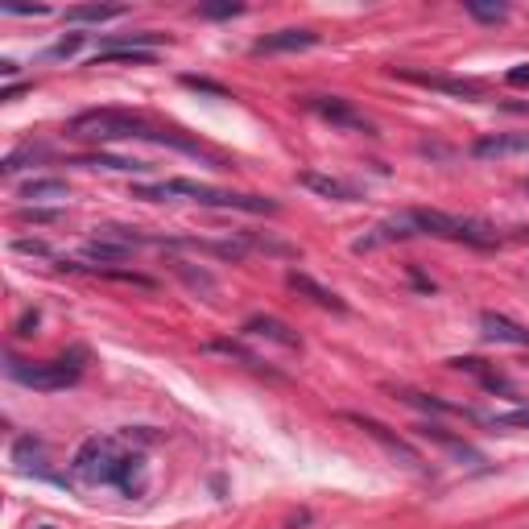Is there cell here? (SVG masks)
<instances>
[{
  "label": "cell",
  "instance_id": "obj_1",
  "mask_svg": "<svg viewBox=\"0 0 529 529\" xmlns=\"http://www.w3.org/2000/svg\"><path fill=\"white\" fill-rule=\"evenodd\" d=\"M133 199H149V203H199V207H215V211H248V215H277V203L265 195H236V191H220V186L207 182H191V178H170V182H153V186H133Z\"/></svg>",
  "mask_w": 529,
  "mask_h": 529
},
{
  "label": "cell",
  "instance_id": "obj_2",
  "mask_svg": "<svg viewBox=\"0 0 529 529\" xmlns=\"http://www.w3.org/2000/svg\"><path fill=\"white\" fill-rule=\"evenodd\" d=\"M71 137L79 141H158V145H170V133L153 129L141 116L133 112H120V108H91V112H79L71 120Z\"/></svg>",
  "mask_w": 529,
  "mask_h": 529
},
{
  "label": "cell",
  "instance_id": "obj_3",
  "mask_svg": "<svg viewBox=\"0 0 529 529\" xmlns=\"http://www.w3.org/2000/svg\"><path fill=\"white\" fill-rule=\"evenodd\" d=\"M5 372H9V381H17V385L54 393V389H67V385L79 381V372H83V352L58 356V360H21V356H9V360H5Z\"/></svg>",
  "mask_w": 529,
  "mask_h": 529
},
{
  "label": "cell",
  "instance_id": "obj_4",
  "mask_svg": "<svg viewBox=\"0 0 529 529\" xmlns=\"http://www.w3.org/2000/svg\"><path fill=\"white\" fill-rule=\"evenodd\" d=\"M124 459H129V451L120 447V439H108V434H91V439L75 451L71 472H75V480H83V484H112V488H116Z\"/></svg>",
  "mask_w": 529,
  "mask_h": 529
},
{
  "label": "cell",
  "instance_id": "obj_5",
  "mask_svg": "<svg viewBox=\"0 0 529 529\" xmlns=\"http://www.w3.org/2000/svg\"><path fill=\"white\" fill-rule=\"evenodd\" d=\"M414 224H418V236H439V240H455V244H472V248H492L501 244L488 224L480 220H463V215H447V211H430V207H418L410 211Z\"/></svg>",
  "mask_w": 529,
  "mask_h": 529
},
{
  "label": "cell",
  "instance_id": "obj_6",
  "mask_svg": "<svg viewBox=\"0 0 529 529\" xmlns=\"http://www.w3.org/2000/svg\"><path fill=\"white\" fill-rule=\"evenodd\" d=\"M306 112H315L319 120L335 124V129H348V133H372V120L344 96H306L302 100Z\"/></svg>",
  "mask_w": 529,
  "mask_h": 529
},
{
  "label": "cell",
  "instance_id": "obj_7",
  "mask_svg": "<svg viewBox=\"0 0 529 529\" xmlns=\"http://www.w3.org/2000/svg\"><path fill=\"white\" fill-rule=\"evenodd\" d=\"M393 75L406 79V83H418V87H430V91H447V96H459V100H484V87L472 83V79H451V75L414 71V67H397Z\"/></svg>",
  "mask_w": 529,
  "mask_h": 529
},
{
  "label": "cell",
  "instance_id": "obj_8",
  "mask_svg": "<svg viewBox=\"0 0 529 529\" xmlns=\"http://www.w3.org/2000/svg\"><path fill=\"white\" fill-rule=\"evenodd\" d=\"M244 335L248 339H265V344H277V348H286V352H302V335L282 323V319H273V315H253L244 323Z\"/></svg>",
  "mask_w": 529,
  "mask_h": 529
},
{
  "label": "cell",
  "instance_id": "obj_9",
  "mask_svg": "<svg viewBox=\"0 0 529 529\" xmlns=\"http://www.w3.org/2000/svg\"><path fill=\"white\" fill-rule=\"evenodd\" d=\"M13 463H17V472L25 476H42V480H58L54 468H50V459H46V443L34 439V434H25V439L13 443Z\"/></svg>",
  "mask_w": 529,
  "mask_h": 529
},
{
  "label": "cell",
  "instance_id": "obj_10",
  "mask_svg": "<svg viewBox=\"0 0 529 529\" xmlns=\"http://www.w3.org/2000/svg\"><path fill=\"white\" fill-rule=\"evenodd\" d=\"M352 422L364 430V434H372V439H377L393 459H406V468H422V455L406 443V439H397V434H389V426H381L377 418H360V414H352Z\"/></svg>",
  "mask_w": 529,
  "mask_h": 529
},
{
  "label": "cell",
  "instance_id": "obj_11",
  "mask_svg": "<svg viewBox=\"0 0 529 529\" xmlns=\"http://www.w3.org/2000/svg\"><path fill=\"white\" fill-rule=\"evenodd\" d=\"M319 46V34L315 29H277V34H265L253 54H298V50H310Z\"/></svg>",
  "mask_w": 529,
  "mask_h": 529
},
{
  "label": "cell",
  "instance_id": "obj_12",
  "mask_svg": "<svg viewBox=\"0 0 529 529\" xmlns=\"http://www.w3.org/2000/svg\"><path fill=\"white\" fill-rule=\"evenodd\" d=\"M480 335H484V339H492V344L529 348V327L513 323L509 315H496V310H484V315H480Z\"/></svg>",
  "mask_w": 529,
  "mask_h": 529
},
{
  "label": "cell",
  "instance_id": "obj_13",
  "mask_svg": "<svg viewBox=\"0 0 529 529\" xmlns=\"http://www.w3.org/2000/svg\"><path fill=\"white\" fill-rule=\"evenodd\" d=\"M410 236H418V224H414V215L406 211V215H393V220L377 224L368 236H360L352 248H356V253H368V248H377V244H389V240H410Z\"/></svg>",
  "mask_w": 529,
  "mask_h": 529
},
{
  "label": "cell",
  "instance_id": "obj_14",
  "mask_svg": "<svg viewBox=\"0 0 529 529\" xmlns=\"http://www.w3.org/2000/svg\"><path fill=\"white\" fill-rule=\"evenodd\" d=\"M509 153H529V133H492L472 145V158H480V162L509 158Z\"/></svg>",
  "mask_w": 529,
  "mask_h": 529
},
{
  "label": "cell",
  "instance_id": "obj_15",
  "mask_svg": "<svg viewBox=\"0 0 529 529\" xmlns=\"http://www.w3.org/2000/svg\"><path fill=\"white\" fill-rule=\"evenodd\" d=\"M286 282H290V290H294V294L310 298V302H315V306H323V310H335V315H344V310H348V302H344V298H339L335 290H327V286H319L310 273H298V269H290V277H286Z\"/></svg>",
  "mask_w": 529,
  "mask_h": 529
},
{
  "label": "cell",
  "instance_id": "obj_16",
  "mask_svg": "<svg viewBox=\"0 0 529 529\" xmlns=\"http://www.w3.org/2000/svg\"><path fill=\"white\" fill-rule=\"evenodd\" d=\"M298 182L306 186V191H315V195H323V199H335V203H356V199H360V191H356L352 182L331 178V174H319V170L298 174Z\"/></svg>",
  "mask_w": 529,
  "mask_h": 529
},
{
  "label": "cell",
  "instance_id": "obj_17",
  "mask_svg": "<svg viewBox=\"0 0 529 529\" xmlns=\"http://www.w3.org/2000/svg\"><path fill=\"white\" fill-rule=\"evenodd\" d=\"M418 434H422V439H430V443H439L443 451H451V455H459V459H472V463H484L476 447H468V443H463V439H459V434H451V430H443V426H434V422H426V426H418Z\"/></svg>",
  "mask_w": 529,
  "mask_h": 529
},
{
  "label": "cell",
  "instance_id": "obj_18",
  "mask_svg": "<svg viewBox=\"0 0 529 529\" xmlns=\"http://www.w3.org/2000/svg\"><path fill=\"white\" fill-rule=\"evenodd\" d=\"M451 368H459V372H472V377L484 385V389H492V393H505V397H513V385L501 377V372H492V368H484V360H476V356H459V360H451Z\"/></svg>",
  "mask_w": 529,
  "mask_h": 529
},
{
  "label": "cell",
  "instance_id": "obj_19",
  "mask_svg": "<svg viewBox=\"0 0 529 529\" xmlns=\"http://www.w3.org/2000/svg\"><path fill=\"white\" fill-rule=\"evenodd\" d=\"M124 13H129L124 5H75V9H67V21L71 25H104V21H116Z\"/></svg>",
  "mask_w": 529,
  "mask_h": 529
},
{
  "label": "cell",
  "instance_id": "obj_20",
  "mask_svg": "<svg viewBox=\"0 0 529 529\" xmlns=\"http://www.w3.org/2000/svg\"><path fill=\"white\" fill-rule=\"evenodd\" d=\"M21 199H29V203H58V199H67V182H62V178H34V182L21 186Z\"/></svg>",
  "mask_w": 529,
  "mask_h": 529
},
{
  "label": "cell",
  "instance_id": "obj_21",
  "mask_svg": "<svg viewBox=\"0 0 529 529\" xmlns=\"http://www.w3.org/2000/svg\"><path fill=\"white\" fill-rule=\"evenodd\" d=\"M87 257H91V261H100V269H104V265L129 261V257H133V248H129V244H120V240H108V236H96V240L87 244Z\"/></svg>",
  "mask_w": 529,
  "mask_h": 529
},
{
  "label": "cell",
  "instance_id": "obj_22",
  "mask_svg": "<svg viewBox=\"0 0 529 529\" xmlns=\"http://www.w3.org/2000/svg\"><path fill=\"white\" fill-rule=\"evenodd\" d=\"M406 406H418L426 414H463V418H472V410H463V406H451V401H439V397H426V393H410V389H401L397 393Z\"/></svg>",
  "mask_w": 529,
  "mask_h": 529
},
{
  "label": "cell",
  "instance_id": "obj_23",
  "mask_svg": "<svg viewBox=\"0 0 529 529\" xmlns=\"http://www.w3.org/2000/svg\"><path fill=\"white\" fill-rule=\"evenodd\" d=\"M100 62H120V67H153V50H100L91 58V67Z\"/></svg>",
  "mask_w": 529,
  "mask_h": 529
},
{
  "label": "cell",
  "instance_id": "obj_24",
  "mask_svg": "<svg viewBox=\"0 0 529 529\" xmlns=\"http://www.w3.org/2000/svg\"><path fill=\"white\" fill-rule=\"evenodd\" d=\"M174 273H178L191 290H199V294H215V277H211L207 269H191L186 261H174Z\"/></svg>",
  "mask_w": 529,
  "mask_h": 529
},
{
  "label": "cell",
  "instance_id": "obj_25",
  "mask_svg": "<svg viewBox=\"0 0 529 529\" xmlns=\"http://www.w3.org/2000/svg\"><path fill=\"white\" fill-rule=\"evenodd\" d=\"M38 158H46V149L42 145H21V149H13L9 153V158H5V166H0V174H5V178H13L25 162H38Z\"/></svg>",
  "mask_w": 529,
  "mask_h": 529
},
{
  "label": "cell",
  "instance_id": "obj_26",
  "mask_svg": "<svg viewBox=\"0 0 529 529\" xmlns=\"http://www.w3.org/2000/svg\"><path fill=\"white\" fill-rule=\"evenodd\" d=\"M463 9H468L476 21H484V25H496V21H505V17H509V9H505V5H480V0H468Z\"/></svg>",
  "mask_w": 529,
  "mask_h": 529
},
{
  "label": "cell",
  "instance_id": "obj_27",
  "mask_svg": "<svg viewBox=\"0 0 529 529\" xmlns=\"http://www.w3.org/2000/svg\"><path fill=\"white\" fill-rule=\"evenodd\" d=\"M488 426H496V430H529V410L521 406V410H509V414H492Z\"/></svg>",
  "mask_w": 529,
  "mask_h": 529
},
{
  "label": "cell",
  "instance_id": "obj_28",
  "mask_svg": "<svg viewBox=\"0 0 529 529\" xmlns=\"http://www.w3.org/2000/svg\"><path fill=\"white\" fill-rule=\"evenodd\" d=\"M100 277H112V282H129V286H141V290H153V277L137 273V269H96Z\"/></svg>",
  "mask_w": 529,
  "mask_h": 529
},
{
  "label": "cell",
  "instance_id": "obj_29",
  "mask_svg": "<svg viewBox=\"0 0 529 529\" xmlns=\"http://www.w3.org/2000/svg\"><path fill=\"white\" fill-rule=\"evenodd\" d=\"M79 46H83V34H71V38H62V42H54V50H50V58H71V54H79Z\"/></svg>",
  "mask_w": 529,
  "mask_h": 529
},
{
  "label": "cell",
  "instance_id": "obj_30",
  "mask_svg": "<svg viewBox=\"0 0 529 529\" xmlns=\"http://www.w3.org/2000/svg\"><path fill=\"white\" fill-rule=\"evenodd\" d=\"M13 253H25V257H50V248L42 240H13Z\"/></svg>",
  "mask_w": 529,
  "mask_h": 529
},
{
  "label": "cell",
  "instance_id": "obj_31",
  "mask_svg": "<svg viewBox=\"0 0 529 529\" xmlns=\"http://www.w3.org/2000/svg\"><path fill=\"white\" fill-rule=\"evenodd\" d=\"M244 13V5H203L199 9V17H215V21H220V17H240Z\"/></svg>",
  "mask_w": 529,
  "mask_h": 529
},
{
  "label": "cell",
  "instance_id": "obj_32",
  "mask_svg": "<svg viewBox=\"0 0 529 529\" xmlns=\"http://www.w3.org/2000/svg\"><path fill=\"white\" fill-rule=\"evenodd\" d=\"M21 220H29V224H54V220H58V211H42V207H21Z\"/></svg>",
  "mask_w": 529,
  "mask_h": 529
},
{
  "label": "cell",
  "instance_id": "obj_33",
  "mask_svg": "<svg viewBox=\"0 0 529 529\" xmlns=\"http://www.w3.org/2000/svg\"><path fill=\"white\" fill-rule=\"evenodd\" d=\"M5 13L9 17H46L50 9L46 5H34V9H29V5H5Z\"/></svg>",
  "mask_w": 529,
  "mask_h": 529
},
{
  "label": "cell",
  "instance_id": "obj_34",
  "mask_svg": "<svg viewBox=\"0 0 529 529\" xmlns=\"http://www.w3.org/2000/svg\"><path fill=\"white\" fill-rule=\"evenodd\" d=\"M182 83H186V87H199V91H211V96H224V87H215V83H207V79H195V75H186Z\"/></svg>",
  "mask_w": 529,
  "mask_h": 529
},
{
  "label": "cell",
  "instance_id": "obj_35",
  "mask_svg": "<svg viewBox=\"0 0 529 529\" xmlns=\"http://www.w3.org/2000/svg\"><path fill=\"white\" fill-rule=\"evenodd\" d=\"M509 83H513V87H529V62H521V67L509 71Z\"/></svg>",
  "mask_w": 529,
  "mask_h": 529
},
{
  "label": "cell",
  "instance_id": "obj_36",
  "mask_svg": "<svg viewBox=\"0 0 529 529\" xmlns=\"http://www.w3.org/2000/svg\"><path fill=\"white\" fill-rule=\"evenodd\" d=\"M521 191H525V195H529V178H525V182H521Z\"/></svg>",
  "mask_w": 529,
  "mask_h": 529
},
{
  "label": "cell",
  "instance_id": "obj_37",
  "mask_svg": "<svg viewBox=\"0 0 529 529\" xmlns=\"http://www.w3.org/2000/svg\"><path fill=\"white\" fill-rule=\"evenodd\" d=\"M521 240H529V228H521Z\"/></svg>",
  "mask_w": 529,
  "mask_h": 529
},
{
  "label": "cell",
  "instance_id": "obj_38",
  "mask_svg": "<svg viewBox=\"0 0 529 529\" xmlns=\"http://www.w3.org/2000/svg\"><path fill=\"white\" fill-rule=\"evenodd\" d=\"M38 529H54V525H38Z\"/></svg>",
  "mask_w": 529,
  "mask_h": 529
}]
</instances>
